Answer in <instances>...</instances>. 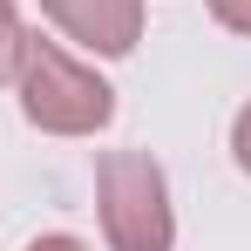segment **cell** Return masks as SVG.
<instances>
[{"mask_svg": "<svg viewBox=\"0 0 251 251\" xmlns=\"http://www.w3.org/2000/svg\"><path fill=\"white\" fill-rule=\"evenodd\" d=\"M14 88H21V116L41 136H95V129L116 123V88L95 68H82L61 41H48V34L21 41Z\"/></svg>", "mask_w": 251, "mask_h": 251, "instance_id": "6da1fadb", "label": "cell"}, {"mask_svg": "<svg viewBox=\"0 0 251 251\" xmlns=\"http://www.w3.org/2000/svg\"><path fill=\"white\" fill-rule=\"evenodd\" d=\"M95 204L109 251H170L176 245V210H170L163 163L143 150H109L95 163Z\"/></svg>", "mask_w": 251, "mask_h": 251, "instance_id": "7a4b0ae2", "label": "cell"}, {"mask_svg": "<svg viewBox=\"0 0 251 251\" xmlns=\"http://www.w3.org/2000/svg\"><path fill=\"white\" fill-rule=\"evenodd\" d=\"M41 14L102 61H123L143 41V0H41Z\"/></svg>", "mask_w": 251, "mask_h": 251, "instance_id": "3957f363", "label": "cell"}, {"mask_svg": "<svg viewBox=\"0 0 251 251\" xmlns=\"http://www.w3.org/2000/svg\"><path fill=\"white\" fill-rule=\"evenodd\" d=\"M21 41H27V27H21L14 0H0V82H14V68H21Z\"/></svg>", "mask_w": 251, "mask_h": 251, "instance_id": "277c9868", "label": "cell"}, {"mask_svg": "<svg viewBox=\"0 0 251 251\" xmlns=\"http://www.w3.org/2000/svg\"><path fill=\"white\" fill-rule=\"evenodd\" d=\"M210 21L231 34H251V0H210Z\"/></svg>", "mask_w": 251, "mask_h": 251, "instance_id": "5b68a950", "label": "cell"}, {"mask_svg": "<svg viewBox=\"0 0 251 251\" xmlns=\"http://www.w3.org/2000/svg\"><path fill=\"white\" fill-rule=\"evenodd\" d=\"M231 156H238V170L251 176V102L238 109V123H231Z\"/></svg>", "mask_w": 251, "mask_h": 251, "instance_id": "8992f818", "label": "cell"}, {"mask_svg": "<svg viewBox=\"0 0 251 251\" xmlns=\"http://www.w3.org/2000/svg\"><path fill=\"white\" fill-rule=\"evenodd\" d=\"M27 251H88L82 238H68V231H48V238H34Z\"/></svg>", "mask_w": 251, "mask_h": 251, "instance_id": "52a82bcc", "label": "cell"}]
</instances>
